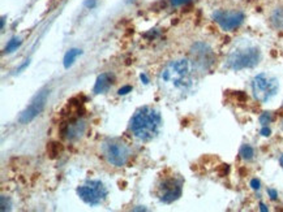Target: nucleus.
Instances as JSON below:
<instances>
[{
	"mask_svg": "<svg viewBox=\"0 0 283 212\" xmlns=\"http://www.w3.org/2000/svg\"><path fill=\"white\" fill-rule=\"evenodd\" d=\"M158 83L164 95L171 99H180L193 85V76L189 60L179 59L170 61L160 72Z\"/></svg>",
	"mask_w": 283,
	"mask_h": 212,
	"instance_id": "obj_1",
	"label": "nucleus"
},
{
	"mask_svg": "<svg viewBox=\"0 0 283 212\" xmlns=\"http://www.w3.org/2000/svg\"><path fill=\"white\" fill-rule=\"evenodd\" d=\"M159 112L150 107H144L134 113L130 121V131L140 141H150L160 129Z\"/></svg>",
	"mask_w": 283,
	"mask_h": 212,
	"instance_id": "obj_2",
	"label": "nucleus"
},
{
	"mask_svg": "<svg viewBox=\"0 0 283 212\" xmlns=\"http://www.w3.org/2000/svg\"><path fill=\"white\" fill-rule=\"evenodd\" d=\"M261 53L257 47L247 46L234 50L227 57L226 65L232 71H242L247 68H253L260 63Z\"/></svg>",
	"mask_w": 283,
	"mask_h": 212,
	"instance_id": "obj_3",
	"label": "nucleus"
},
{
	"mask_svg": "<svg viewBox=\"0 0 283 212\" xmlns=\"http://www.w3.org/2000/svg\"><path fill=\"white\" fill-rule=\"evenodd\" d=\"M280 85L277 79L266 73H261L253 79L252 82V91H253L254 98L261 103H266L270 101L277 93H278Z\"/></svg>",
	"mask_w": 283,
	"mask_h": 212,
	"instance_id": "obj_4",
	"label": "nucleus"
},
{
	"mask_svg": "<svg viewBox=\"0 0 283 212\" xmlns=\"http://www.w3.org/2000/svg\"><path fill=\"white\" fill-rule=\"evenodd\" d=\"M103 155L110 164L115 167H122L129 159L130 150L124 142L118 141V139H110V141L104 142Z\"/></svg>",
	"mask_w": 283,
	"mask_h": 212,
	"instance_id": "obj_5",
	"label": "nucleus"
},
{
	"mask_svg": "<svg viewBox=\"0 0 283 212\" xmlns=\"http://www.w3.org/2000/svg\"><path fill=\"white\" fill-rule=\"evenodd\" d=\"M78 197L90 206L101 205L107 197V189L101 181H89L77 189Z\"/></svg>",
	"mask_w": 283,
	"mask_h": 212,
	"instance_id": "obj_6",
	"label": "nucleus"
},
{
	"mask_svg": "<svg viewBox=\"0 0 283 212\" xmlns=\"http://www.w3.org/2000/svg\"><path fill=\"white\" fill-rule=\"evenodd\" d=\"M213 19L218 25L226 31H232L238 29L244 21V13L242 11H226V9H220L214 12Z\"/></svg>",
	"mask_w": 283,
	"mask_h": 212,
	"instance_id": "obj_7",
	"label": "nucleus"
},
{
	"mask_svg": "<svg viewBox=\"0 0 283 212\" xmlns=\"http://www.w3.org/2000/svg\"><path fill=\"white\" fill-rule=\"evenodd\" d=\"M182 195V183L175 179L164 180L158 186V197L164 203H172Z\"/></svg>",
	"mask_w": 283,
	"mask_h": 212,
	"instance_id": "obj_8",
	"label": "nucleus"
},
{
	"mask_svg": "<svg viewBox=\"0 0 283 212\" xmlns=\"http://www.w3.org/2000/svg\"><path fill=\"white\" fill-rule=\"evenodd\" d=\"M47 95H49V91L47 90H43L41 93L38 94L35 99H34L28 108H26L25 111L21 113L20 116V123L21 124H28L30 123L31 120H34L37 117L42 111H43V108H45L46 101H47Z\"/></svg>",
	"mask_w": 283,
	"mask_h": 212,
	"instance_id": "obj_9",
	"label": "nucleus"
},
{
	"mask_svg": "<svg viewBox=\"0 0 283 212\" xmlns=\"http://www.w3.org/2000/svg\"><path fill=\"white\" fill-rule=\"evenodd\" d=\"M85 129H86L85 121H82V120L80 119H75L65 124V128H64L63 133L68 139L75 141V139H78V138L82 137V134L85 133Z\"/></svg>",
	"mask_w": 283,
	"mask_h": 212,
	"instance_id": "obj_10",
	"label": "nucleus"
},
{
	"mask_svg": "<svg viewBox=\"0 0 283 212\" xmlns=\"http://www.w3.org/2000/svg\"><path fill=\"white\" fill-rule=\"evenodd\" d=\"M192 53H193L194 60H196L194 63L197 64L198 67L205 68L208 64L212 63L210 59L208 57V56H212V51H210L205 45H197L193 49Z\"/></svg>",
	"mask_w": 283,
	"mask_h": 212,
	"instance_id": "obj_11",
	"label": "nucleus"
},
{
	"mask_svg": "<svg viewBox=\"0 0 283 212\" xmlns=\"http://www.w3.org/2000/svg\"><path fill=\"white\" fill-rule=\"evenodd\" d=\"M110 86H111V79H110V76L107 73H103V75H101L97 79L95 86H94V93H104V91H107Z\"/></svg>",
	"mask_w": 283,
	"mask_h": 212,
	"instance_id": "obj_12",
	"label": "nucleus"
},
{
	"mask_svg": "<svg viewBox=\"0 0 283 212\" xmlns=\"http://www.w3.org/2000/svg\"><path fill=\"white\" fill-rule=\"evenodd\" d=\"M270 23L276 29L283 30V7L277 8L270 16Z\"/></svg>",
	"mask_w": 283,
	"mask_h": 212,
	"instance_id": "obj_13",
	"label": "nucleus"
},
{
	"mask_svg": "<svg viewBox=\"0 0 283 212\" xmlns=\"http://www.w3.org/2000/svg\"><path fill=\"white\" fill-rule=\"evenodd\" d=\"M78 55H81V50H77V49L69 50V51L65 53V56H64V67L65 68L71 67L72 64L75 63L76 57H77Z\"/></svg>",
	"mask_w": 283,
	"mask_h": 212,
	"instance_id": "obj_14",
	"label": "nucleus"
},
{
	"mask_svg": "<svg viewBox=\"0 0 283 212\" xmlns=\"http://www.w3.org/2000/svg\"><path fill=\"white\" fill-rule=\"evenodd\" d=\"M240 157L244 160H252L254 157V151L252 149V146L250 145H243L242 149H240Z\"/></svg>",
	"mask_w": 283,
	"mask_h": 212,
	"instance_id": "obj_15",
	"label": "nucleus"
},
{
	"mask_svg": "<svg viewBox=\"0 0 283 212\" xmlns=\"http://www.w3.org/2000/svg\"><path fill=\"white\" fill-rule=\"evenodd\" d=\"M49 155L51 158H55L58 157L60 153H62V146H60V143H56V142H52V143H50L49 145Z\"/></svg>",
	"mask_w": 283,
	"mask_h": 212,
	"instance_id": "obj_16",
	"label": "nucleus"
},
{
	"mask_svg": "<svg viewBox=\"0 0 283 212\" xmlns=\"http://www.w3.org/2000/svg\"><path fill=\"white\" fill-rule=\"evenodd\" d=\"M20 45H21V41H20L19 38H12L11 41L8 42L7 47H5V53H12V51H15Z\"/></svg>",
	"mask_w": 283,
	"mask_h": 212,
	"instance_id": "obj_17",
	"label": "nucleus"
},
{
	"mask_svg": "<svg viewBox=\"0 0 283 212\" xmlns=\"http://www.w3.org/2000/svg\"><path fill=\"white\" fill-rule=\"evenodd\" d=\"M273 120V116L270 112H265V113H262V115L260 116V123L264 125V127H266L270 121Z\"/></svg>",
	"mask_w": 283,
	"mask_h": 212,
	"instance_id": "obj_18",
	"label": "nucleus"
},
{
	"mask_svg": "<svg viewBox=\"0 0 283 212\" xmlns=\"http://www.w3.org/2000/svg\"><path fill=\"white\" fill-rule=\"evenodd\" d=\"M11 201H9V198H7L5 195L1 197V211H8V210H11Z\"/></svg>",
	"mask_w": 283,
	"mask_h": 212,
	"instance_id": "obj_19",
	"label": "nucleus"
},
{
	"mask_svg": "<svg viewBox=\"0 0 283 212\" xmlns=\"http://www.w3.org/2000/svg\"><path fill=\"white\" fill-rule=\"evenodd\" d=\"M192 0H171V4L174 7H182V5H186V4L190 3Z\"/></svg>",
	"mask_w": 283,
	"mask_h": 212,
	"instance_id": "obj_20",
	"label": "nucleus"
},
{
	"mask_svg": "<svg viewBox=\"0 0 283 212\" xmlns=\"http://www.w3.org/2000/svg\"><path fill=\"white\" fill-rule=\"evenodd\" d=\"M130 91H132L130 86H124V87H122V89L119 90V95H126V94L130 93Z\"/></svg>",
	"mask_w": 283,
	"mask_h": 212,
	"instance_id": "obj_21",
	"label": "nucleus"
},
{
	"mask_svg": "<svg viewBox=\"0 0 283 212\" xmlns=\"http://www.w3.org/2000/svg\"><path fill=\"white\" fill-rule=\"evenodd\" d=\"M251 186H252V189H254V190H258L261 187V184H260V181L258 180H252L251 181Z\"/></svg>",
	"mask_w": 283,
	"mask_h": 212,
	"instance_id": "obj_22",
	"label": "nucleus"
},
{
	"mask_svg": "<svg viewBox=\"0 0 283 212\" xmlns=\"http://www.w3.org/2000/svg\"><path fill=\"white\" fill-rule=\"evenodd\" d=\"M261 134H262V135H265V137H268V135H270V129H269V128H266V127H264L262 129H261Z\"/></svg>",
	"mask_w": 283,
	"mask_h": 212,
	"instance_id": "obj_23",
	"label": "nucleus"
},
{
	"mask_svg": "<svg viewBox=\"0 0 283 212\" xmlns=\"http://www.w3.org/2000/svg\"><path fill=\"white\" fill-rule=\"evenodd\" d=\"M269 194H270V197H272V199H274V201H276L277 197H278V194H277L276 190L273 189H269Z\"/></svg>",
	"mask_w": 283,
	"mask_h": 212,
	"instance_id": "obj_24",
	"label": "nucleus"
},
{
	"mask_svg": "<svg viewBox=\"0 0 283 212\" xmlns=\"http://www.w3.org/2000/svg\"><path fill=\"white\" fill-rule=\"evenodd\" d=\"M141 80L144 82H145V83H148V79H146V76L145 75H141Z\"/></svg>",
	"mask_w": 283,
	"mask_h": 212,
	"instance_id": "obj_25",
	"label": "nucleus"
},
{
	"mask_svg": "<svg viewBox=\"0 0 283 212\" xmlns=\"http://www.w3.org/2000/svg\"><path fill=\"white\" fill-rule=\"evenodd\" d=\"M280 164H281V167L283 168V155L281 157V159H280Z\"/></svg>",
	"mask_w": 283,
	"mask_h": 212,
	"instance_id": "obj_26",
	"label": "nucleus"
},
{
	"mask_svg": "<svg viewBox=\"0 0 283 212\" xmlns=\"http://www.w3.org/2000/svg\"><path fill=\"white\" fill-rule=\"evenodd\" d=\"M261 210H262V211H266V207H265L264 205H261Z\"/></svg>",
	"mask_w": 283,
	"mask_h": 212,
	"instance_id": "obj_27",
	"label": "nucleus"
}]
</instances>
